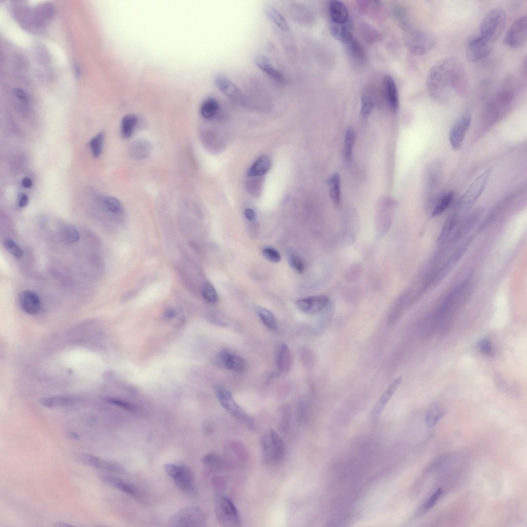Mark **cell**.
<instances>
[{
    "label": "cell",
    "mask_w": 527,
    "mask_h": 527,
    "mask_svg": "<svg viewBox=\"0 0 527 527\" xmlns=\"http://www.w3.org/2000/svg\"><path fill=\"white\" fill-rule=\"evenodd\" d=\"M427 87L431 98L438 103L448 102L453 94L465 97L468 81L462 63L453 57L440 60L429 73Z\"/></svg>",
    "instance_id": "obj_1"
},
{
    "label": "cell",
    "mask_w": 527,
    "mask_h": 527,
    "mask_svg": "<svg viewBox=\"0 0 527 527\" xmlns=\"http://www.w3.org/2000/svg\"><path fill=\"white\" fill-rule=\"evenodd\" d=\"M506 22V13L501 7L493 8L483 18L480 24V35L495 43L502 32Z\"/></svg>",
    "instance_id": "obj_2"
},
{
    "label": "cell",
    "mask_w": 527,
    "mask_h": 527,
    "mask_svg": "<svg viewBox=\"0 0 527 527\" xmlns=\"http://www.w3.org/2000/svg\"><path fill=\"white\" fill-rule=\"evenodd\" d=\"M260 448L264 461L268 464L280 461L284 453V445L278 434L273 429L265 432L260 438Z\"/></svg>",
    "instance_id": "obj_3"
},
{
    "label": "cell",
    "mask_w": 527,
    "mask_h": 527,
    "mask_svg": "<svg viewBox=\"0 0 527 527\" xmlns=\"http://www.w3.org/2000/svg\"><path fill=\"white\" fill-rule=\"evenodd\" d=\"M215 513L218 523L225 527H236L240 523L239 512L227 496L217 495L215 498Z\"/></svg>",
    "instance_id": "obj_4"
},
{
    "label": "cell",
    "mask_w": 527,
    "mask_h": 527,
    "mask_svg": "<svg viewBox=\"0 0 527 527\" xmlns=\"http://www.w3.org/2000/svg\"><path fill=\"white\" fill-rule=\"evenodd\" d=\"M206 516L200 507L189 506L183 508L172 515L168 521L169 526H204L206 523Z\"/></svg>",
    "instance_id": "obj_5"
},
{
    "label": "cell",
    "mask_w": 527,
    "mask_h": 527,
    "mask_svg": "<svg viewBox=\"0 0 527 527\" xmlns=\"http://www.w3.org/2000/svg\"><path fill=\"white\" fill-rule=\"evenodd\" d=\"M490 172V168L486 169L470 183L459 200L461 210H468L476 203L487 185Z\"/></svg>",
    "instance_id": "obj_6"
},
{
    "label": "cell",
    "mask_w": 527,
    "mask_h": 527,
    "mask_svg": "<svg viewBox=\"0 0 527 527\" xmlns=\"http://www.w3.org/2000/svg\"><path fill=\"white\" fill-rule=\"evenodd\" d=\"M406 44L415 55H423L431 50L436 43L434 37L427 32L410 28L406 31Z\"/></svg>",
    "instance_id": "obj_7"
},
{
    "label": "cell",
    "mask_w": 527,
    "mask_h": 527,
    "mask_svg": "<svg viewBox=\"0 0 527 527\" xmlns=\"http://www.w3.org/2000/svg\"><path fill=\"white\" fill-rule=\"evenodd\" d=\"M215 390L218 400L221 406L232 416L244 423L250 429H252L254 427L252 419L236 402L231 393L221 387H216Z\"/></svg>",
    "instance_id": "obj_8"
},
{
    "label": "cell",
    "mask_w": 527,
    "mask_h": 527,
    "mask_svg": "<svg viewBox=\"0 0 527 527\" xmlns=\"http://www.w3.org/2000/svg\"><path fill=\"white\" fill-rule=\"evenodd\" d=\"M515 97L516 93L513 89L506 88L501 90L487 103L485 113L493 118L502 115L511 108Z\"/></svg>",
    "instance_id": "obj_9"
},
{
    "label": "cell",
    "mask_w": 527,
    "mask_h": 527,
    "mask_svg": "<svg viewBox=\"0 0 527 527\" xmlns=\"http://www.w3.org/2000/svg\"><path fill=\"white\" fill-rule=\"evenodd\" d=\"M166 473L181 490L189 491L195 486V476L191 469L183 465L168 463L164 465Z\"/></svg>",
    "instance_id": "obj_10"
},
{
    "label": "cell",
    "mask_w": 527,
    "mask_h": 527,
    "mask_svg": "<svg viewBox=\"0 0 527 527\" xmlns=\"http://www.w3.org/2000/svg\"><path fill=\"white\" fill-rule=\"evenodd\" d=\"M494 44L480 34L470 38L466 47L467 60L476 62L486 57L493 50Z\"/></svg>",
    "instance_id": "obj_11"
},
{
    "label": "cell",
    "mask_w": 527,
    "mask_h": 527,
    "mask_svg": "<svg viewBox=\"0 0 527 527\" xmlns=\"http://www.w3.org/2000/svg\"><path fill=\"white\" fill-rule=\"evenodd\" d=\"M527 21L526 15L517 19L505 33L503 42L513 48H518L525 42L526 39Z\"/></svg>",
    "instance_id": "obj_12"
},
{
    "label": "cell",
    "mask_w": 527,
    "mask_h": 527,
    "mask_svg": "<svg viewBox=\"0 0 527 527\" xmlns=\"http://www.w3.org/2000/svg\"><path fill=\"white\" fill-rule=\"evenodd\" d=\"M471 116L469 112H465L456 121L449 133V142L452 148L458 150L462 146L465 136L470 127Z\"/></svg>",
    "instance_id": "obj_13"
},
{
    "label": "cell",
    "mask_w": 527,
    "mask_h": 527,
    "mask_svg": "<svg viewBox=\"0 0 527 527\" xmlns=\"http://www.w3.org/2000/svg\"><path fill=\"white\" fill-rule=\"evenodd\" d=\"M472 240V237H469L456 249L434 276L433 279L434 284L438 283L455 267L456 263L466 252Z\"/></svg>",
    "instance_id": "obj_14"
},
{
    "label": "cell",
    "mask_w": 527,
    "mask_h": 527,
    "mask_svg": "<svg viewBox=\"0 0 527 527\" xmlns=\"http://www.w3.org/2000/svg\"><path fill=\"white\" fill-rule=\"evenodd\" d=\"M215 361L220 367L237 372H243L247 368L246 362L242 358L226 350L217 355Z\"/></svg>",
    "instance_id": "obj_15"
},
{
    "label": "cell",
    "mask_w": 527,
    "mask_h": 527,
    "mask_svg": "<svg viewBox=\"0 0 527 527\" xmlns=\"http://www.w3.org/2000/svg\"><path fill=\"white\" fill-rule=\"evenodd\" d=\"M78 460L84 464L95 468L115 473H124V468L116 462L106 461L89 454H81Z\"/></svg>",
    "instance_id": "obj_16"
},
{
    "label": "cell",
    "mask_w": 527,
    "mask_h": 527,
    "mask_svg": "<svg viewBox=\"0 0 527 527\" xmlns=\"http://www.w3.org/2000/svg\"><path fill=\"white\" fill-rule=\"evenodd\" d=\"M329 302V300L327 296L319 295L300 299L296 304L301 311L307 313L314 314L323 310L327 306Z\"/></svg>",
    "instance_id": "obj_17"
},
{
    "label": "cell",
    "mask_w": 527,
    "mask_h": 527,
    "mask_svg": "<svg viewBox=\"0 0 527 527\" xmlns=\"http://www.w3.org/2000/svg\"><path fill=\"white\" fill-rule=\"evenodd\" d=\"M80 400L78 396L72 394L52 395L40 399V403L48 408H60L69 407Z\"/></svg>",
    "instance_id": "obj_18"
},
{
    "label": "cell",
    "mask_w": 527,
    "mask_h": 527,
    "mask_svg": "<svg viewBox=\"0 0 527 527\" xmlns=\"http://www.w3.org/2000/svg\"><path fill=\"white\" fill-rule=\"evenodd\" d=\"M19 302L22 309L30 314H37L41 309V301L34 292L26 290L19 295Z\"/></svg>",
    "instance_id": "obj_19"
},
{
    "label": "cell",
    "mask_w": 527,
    "mask_h": 527,
    "mask_svg": "<svg viewBox=\"0 0 527 527\" xmlns=\"http://www.w3.org/2000/svg\"><path fill=\"white\" fill-rule=\"evenodd\" d=\"M401 381L402 376H400L391 382L373 409V414L374 416L377 417L380 415L389 400L397 390Z\"/></svg>",
    "instance_id": "obj_20"
},
{
    "label": "cell",
    "mask_w": 527,
    "mask_h": 527,
    "mask_svg": "<svg viewBox=\"0 0 527 527\" xmlns=\"http://www.w3.org/2000/svg\"><path fill=\"white\" fill-rule=\"evenodd\" d=\"M100 478L108 485L118 489L128 495L134 497L139 496V492L135 486L127 483L118 477L108 475H101L100 476Z\"/></svg>",
    "instance_id": "obj_21"
},
{
    "label": "cell",
    "mask_w": 527,
    "mask_h": 527,
    "mask_svg": "<svg viewBox=\"0 0 527 527\" xmlns=\"http://www.w3.org/2000/svg\"><path fill=\"white\" fill-rule=\"evenodd\" d=\"M330 21L345 24L348 21V12L345 4L339 1H331L328 5Z\"/></svg>",
    "instance_id": "obj_22"
},
{
    "label": "cell",
    "mask_w": 527,
    "mask_h": 527,
    "mask_svg": "<svg viewBox=\"0 0 527 527\" xmlns=\"http://www.w3.org/2000/svg\"><path fill=\"white\" fill-rule=\"evenodd\" d=\"M275 361L279 372L287 373L289 371L292 364V355L290 349L285 344L281 343L277 346Z\"/></svg>",
    "instance_id": "obj_23"
},
{
    "label": "cell",
    "mask_w": 527,
    "mask_h": 527,
    "mask_svg": "<svg viewBox=\"0 0 527 527\" xmlns=\"http://www.w3.org/2000/svg\"><path fill=\"white\" fill-rule=\"evenodd\" d=\"M442 165L438 161L430 162L424 171V181L428 189L434 188L438 183L441 174Z\"/></svg>",
    "instance_id": "obj_24"
},
{
    "label": "cell",
    "mask_w": 527,
    "mask_h": 527,
    "mask_svg": "<svg viewBox=\"0 0 527 527\" xmlns=\"http://www.w3.org/2000/svg\"><path fill=\"white\" fill-rule=\"evenodd\" d=\"M215 83L217 88L226 96L233 99L241 97L239 88L225 76L217 75L215 77Z\"/></svg>",
    "instance_id": "obj_25"
},
{
    "label": "cell",
    "mask_w": 527,
    "mask_h": 527,
    "mask_svg": "<svg viewBox=\"0 0 527 527\" xmlns=\"http://www.w3.org/2000/svg\"><path fill=\"white\" fill-rule=\"evenodd\" d=\"M255 62L257 66L271 78L279 82L284 81L283 74L273 66L267 57L258 55L256 57Z\"/></svg>",
    "instance_id": "obj_26"
},
{
    "label": "cell",
    "mask_w": 527,
    "mask_h": 527,
    "mask_svg": "<svg viewBox=\"0 0 527 527\" xmlns=\"http://www.w3.org/2000/svg\"><path fill=\"white\" fill-rule=\"evenodd\" d=\"M383 83L387 102L391 109L396 111L399 107V99L395 82L391 77L386 76Z\"/></svg>",
    "instance_id": "obj_27"
},
{
    "label": "cell",
    "mask_w": 527,
    "mask_h": 527,
    "mask_svg": "<svg viewBox=\"0 0 527 527\" xmlns=\"http://www.w3.org/2000/svg\"><path fill=\"white\" fill-rule=\"evenodd\" d=\"M130 156L135 160H143L148 157L151 151L150 144L144 140L134 142L129 148Z\"/></svg>",
    "instance_id": "obj_28"
},
{
    "label": "cell",
    "mask_w": 527,
    "mask_h": 527,
    "mask_svg": "<svg viewBox=\"0 0 527 527\" xmlns=\"http://www.w3.org/2000/svg\"><path fill=\"white\" fill-rule=\"evenodd\" d=\"M329 30L333 38L344 44H346L353 37L348 22L345 24H337L331 21Z\"/></svg>",
    "instance_id": "obj_29"
},
{
    "label": "cell",
    "mask_w": 527,
    "mask_h": 527,
    "mask_svg": "<svg viewBox=\"0 0 527 527\" xmlns=\"http://www.w3.org/2000/svg\"><path fill=\"white\" fill-rule=\"evenodd\" d=\"M327 184L330 198L335 205L341 201V179L338 173L332 174L328 179Z\"/></svg>",
    "instance_id": "obj_30"
},
{
    "label": "cell",
    "mask_w": 527,
    "mask_h": 527,
    "mask_svg": "<svg viewBox=\"0 0 527 527\" xmlns=\"http://www.w3.org/2000/svg\"><path fill=\"white\" fill-rule=\"evenodd\" d=\"M265 11L268 17L279 29L285 32H287L290 30V27L287 20L274 7L271 6H267L265 8Z\"/></svg>",
    "instance_id": "obj_31"
},
{
    "label": "cell",
    "mask_w": 527,
    "mask_h": 527,
    "mask_svg": "<svg viewBox=\"0 0 527 527\" xmlns=\"http://www.w3.org/2000/svg\"><path fill=\"white\" fill-rule=\"evenodd\" d=\"M345 44L352 60L357 64H362L365 61V54L359 42L353 37Z\"/></svg>",
    "instance_id": "obj_32"
},
{
    "label": "cell",
    "mask_w": 527,
    "mask_h": 527,
    "mask_svg": "<svg viewBox=\"0 0 527 527\" xmlns=\"http://www.w3.org/2000/svg\"><path fill=\"white\" fill-rule=\"evenodd\" d=\"M270 161L266 156L258 157L248 170L247 174L250 177H259L265 174L270 167Z\"/></svg>",
    "instance_id": "obj_33"
},
{
    "label": "cell",
    "mask_w": 527,
    "mask_h": 527,
    "mask_svg": "<svg viewBox=\"0 0 527 527\" xmlns=\"http://www.w3.org/2000/svg\"><path fill=\"white\" fill-rule=\"evenodd\" d=\"M438 320L435 313L428 317L423 322L420 328V335L425 339H429L438 330Z\"/></svg>",
    "instance_id": "obj_34"
},
{
    "label": "cell",
    "mask_w": 527,
    "mask_h": 527,
    "mask_svg": "<svg viewBox=\"0 0 527 527\" xmlns=\"http://www.w3.org/2000/svg\"><path fill=\"white\" fill-rule=\"evenodd\" d=\"M458 219L456 215H452L448 218L437 240L438 245H443L446 243L452 234L458 222Z\"/></svg>",
    "instance_id": "obj_35"
},
{
    "label": "cell",
    "mask_w": 527,
    "mask_h": 527,
    "mask_svg": "<svg viewBox=\"0 0 527 527\" xmlns=\"http://www.w3.org/2000/svg\"><path fill=\"white\" fill-rule=\"evenodd\" d=\"M454 198V193L450 191L443 194L438 199L432 212V217L442 214L449 206Z\"/></svg>",
    "instance_id": "obj_36"
},
{
    "label": "cell",
    "mask_w": 527,
    "mask_h": 527,
    "mask_svg": "<svg viewBox=\"0 0 527 527\" xmlns=\"http://www.w3.org/2000/svg\"><path fill=\"white\" fill-rule=\"evenodd\" d=\"M219 105L214 98L209 97L206 99L201 105L200 112L201 115L206 119L213 117L217 113Z\"/></svg>",
    "instance_id": "obj_37"
},
{
    "label": "cell",
    "mask_w": 527,
    "mask_h": 527,
    "mask_svg": "<svg viewBox=\"0 0 527 527\" xmlns=\"http://www.w3.org/2000/svg\"><path fill=\"white\" fill-rule=\"evenodd\" d=\"M138 121L137 117L134 114H127L122 119L121 132L123 137H130Z\"/></svg>",
    "instance_id": "obj_38"
},
{
    "label": "cell",
    "mask_w": 527,
    "mask_h": 527,
    "mask_svg": "<svg viewBox=\"0 0 527 527\" xmlns=\"http://www.w3.org/2000/svg\"><path fill=\"white\" fill-rule=\"evenodd\" d=\"M355 139L354 130L352 128H348L345 133L344 138V154L347 160H350L353 155Z\"/></svg>",
    "instance_id": "obj_39"
},
{
    "label": "cell",
    "mask_w": 527,
    "mask_h": 527,
    "mask_svg": "<svg viewBox=\"0 0 527 527\" xmlns=\"http://www.w3.org/2000/svg\"><path fill=\"white\" fill-rule=\"evenodd\" d=\"M257 313L265 326L270 330H274L276 327V321L272 312L267 309L258 307L256 310Z\"/></svg>",
    "instance_id": "obj_40"
},
{
    "label": "cell",
    "mask_w": 527,
    "mask_h": 527,
    "mask_svg": "<svg viewBox=\"0 0 527 527\" xmlns=\"http://www.w3.org/2000/svg\"><path fill=\"white\" fill-rule=\"evenodd\" d=\"M60 231L62 238L68 243H75L79 240V232L72 225L66 224L62 227Z\"/></svg>",
    "instance_id": "obj_41"
},
{
    "label": "cell",
    "mask_w": 527,
    "mask_h": 527,
    "mask_svg": "<svg viewBox=\"0 0 527 527\" xmlns=\"http://www.w3.org/2000/svg\"><path fill=\"white\" fill-rule=\"evenodd\" d=\"M104 208L114 214L119 215L123 213V208L120 202L112 196L105 197L103 199Z\"/></svg>",
    "instance_id": "obj_42"
},
{
    "label": "cell",
    "mask_w": 527,
    "mask_h": 527,
    "mask_svg": "<svg viewBox=\"0 0 527 527\" xmlns=\"http://www.w3.org/2000/svg\"><path fill=\"white\" fill-rule=\"evenodd\" d=\"M104 139V133L100 132L92 138L90 142V147L93 156L95 157L99 156L102 152Z\"/></svg>",
    "instance_id": "obj_43"
},
{
    "label": "cell",
    "mask_w": 527,
    "mask_h": 527,
    "mask_svg": "<svg viewBox=\"0 0 527 527\" xmlns=\"http://www.w3.org/2000/svg\"><path fill=\"white\" fill-rule=\"evenodd\" d=\"M444 411L438 406H433L427 412L426 422L429 427L434 426L443 416Z\"/></svg>",
    "instance_id": "obj_44"
},
{
    "label": "cell",
    "mask_w": 527,
    "mask_h": 527,
    "mask_svg": "<svg viewBox=\"0 0 527 527\" xmlns=\"http://www.w3.org/2000/svg\"><path fill=\"white\" fill-rule=\"evenodd\" d=\"M201 293L203 297L208 302L216 303L218 301V295L214 286L209 283L203 284Z\"/></svg>",
    "instance_id": "obj_45"
},
{
    "label": "cell",
    "mask_w": 527,
    "mask_h": 527,
    "mask_svg": "<svg viewBox=\"0 0 527 527\" xmlns=\"http://www.w3.org/2000/svg\"><path fill=\"white\" fill-rule=\"evenodd\" d=\"M374 108V103L371 98L363 95L361 97V106L360 115L363 119L367 118L372 113Z\"/></svg>",
    "instance_id": "obj_46"
},
{
    "label": "cell",
    "mask_w": 527,
    "mask_h": 527,
    "mask_svg": "<svg viewBox=\"0 0 527 527\" xmlns=\"http://www.w3.org/2000/svg\"><path fill=\"white\" fill-rule=\"evenodd\" d=\"M443 493L441 488L437 489L421 506L418 512V515L425 514L435 504Z\"/></svg>",
    "instance_id": "obj_47"
},
{
    "label": "cell",
    "mask_w": 527,
    "mask_h": 527,
    "mask_svg": "<svg viewBox=\"0 0 527 527\" xmlns=\"http://www.w3.org/2000/svg\"><path fill=\"white\" fill-rule=\"evenodd\" d=\"M4 245L7 251L13 256L20 258L23 255L22 248L13 240L7 238L4 240Z\"/></svg>",
    "instance_id": "obj_48"
},
{
    "label": "cell",
    "mask_w": 527,
    "mask_h": 527,
    "mask_svg": "<svg viewBox=\"0 0 527 527\" xmlns=\"http://www.w3.org/2000/svg\"><path fill=\"white\" fill-rule=\"evenodd\" d=\"M361 33L363 37L368 42H373L376 41L378 38L377 32L368 24H362Z\"/></svg>",
    "instance_id": "obj_49"
},
{
    "label": "cell",
    "mask_w": 527,
    "mask_h": 527,
    "mask_svg": "<svg viewBox=\"0 0 527 527\" xmlns=\"http://www.w3.org/2000/svg\"><path fill=\"white\" fill-rule=\"evenodd\" d=\"M495 380L498 388L502 391L510 393L513 392H514V393L516 392L517 387L515 384H512L511 387V385L510 386L506 380L502 376L498 375L496 377Z\"/></svg>",
    "instance_id": "obj_50"
},
{
    "label": "cell",
    "mask_w": 527,
    "mask_h": 527,
    "mask_svg": "<svg viewBox=\"0 0 527 527\" xmlns=\"http://www.w3.org/2000/svg\"><path fill=\"white\" fill-rule=\"evenodd\" d=\"M105 400L111 404L118 406L120 408L123 409L126 411L133 412L135 410V408L130 403H129L127 402H125L116 398H114L113 397H106Z\"/></svg>",
    "instance_id": "obj_51"
},
{
    "label": "cell",
    "mask_w": 527,
    "mask_h": 527,
    "mask_svg": "<svg viewBox=\"0 0 527 527\" xmlns=\"http://www.w3.org/2000/svg\"><path fill=\"white\" fill-rule=\"evenodd\" d=\"M289 260L291 266L298 272L302 273L304 270V264L301 258L293 253H290Z\"/></svg>",
    "instance_id": "obj_52"
},
{
    "label": "cell",
    "mask_w": 527,
    "mask_h": 527,
    "mask_svg": "<svg viewBox=\"0 0 527 527\" xmlns=\"http://www.w3.org/2000/svg\"><path fill=\"white\" fill-rule=\"evenodd\" d=\"M478 347L480 352L486 356H491L494 353V349L490 341L487 339H482L478 343Z\"/></svg>",
    "instance_id": "obj_53"
},
{
    "label": "cell",
    "mask_w": 527,
    "mask_h": 527,
    "mask_svg": "<svg viewBox=\"0 0 527 527\" xmlns=\"http://www.w3.org/2000/svg\"><path fill=\"white\" fill-rule=\"evenodd\" d=\"M264 256L269 261L278 262L280 260V255L276 250L270 248H265L262 250Z\"/></svg>",
    "instance_id": "obj_54"
},
{
    "label": "cell",
    "mask_w": 527,
    "mask_h": 527,
    "mask_svg": "<svg viewBox=\"0 0 527 527\" xmlns=\"http://www.w3.org/2000/svg\"><path fill=\"white\" fill-rule=\"evenodd\" d=\"M202 462L206 465L212 467H217L220 464L218 456L214 453H210L204 456L202 459Z\"/></svg>",
    "instance_id": "obj_55"
},
{
    "label": "cell",
    "mask_w": 527,
    "mask_h": 527,
    "mask_svg": "<svg viewBox=\"0 0 527 527\" xmlns=\"http://www.w3.org/2000/svg\"><path fill=\"white\" fill-rule=\"evenodd\" d=\"M178 310L173 307L167 308L164 312V317L167 320H171L175 318L178 314Z\"/></svg>",
    "instance_id": "obj_56"
},
{
    "label": "cell",
    "mask_w": 527,
    "mask_h": 527,
    "mask_svg": "<svg viewBox=\"0 0 527 527\" xmlns=\"http://www.w3.org/2000/svg\"><path fill=\"white\" fill-rule=\"evenodd\" d=\"M28 203V197L25 194H22L19 200V206L20 207H25Z\"/></svg>",
    "instance_id": "obj_57"
},
{
    "label": "cell",
    "mask_w": 527,
    "mask_h": 527,
    "mask_svg": "<svg viewBox=\"0 0 527 527\" xmlns=\"http://www.w3.org/2000/svg\"><path fill=\"white\" fill-rule=\"evenodd\" d=\"M15 95L19 99L24 101L26 102L28 100L27 95L23 90L21 89H16L15 91Z\"/></svg>",
    "instance_id": "obj_58"
},
{
    "label": "cell",
    "mask_w": 527,
    "mask_h": 527,
    "mask_svg": "<svg viewBox=\"0 0 527 527\" xmlns=\"http://www.w3.org/2000/svg\"><path fill=\"white\" fill-rule=\"evenodd\" d=\"M244 215L250 220H253L255 218V213L251 208H247L244 211Z\"/></svg>",
    "instance_id": "obj_59"
},
{
    "label": "cell",
    "mask_w": 527,
    "mask_h": 527,
    "mask_svg": "<svg viewBox=\"0 0 527 527\" xmlns=\"http://www.w3.org/2000/svg\"><path fill=\"white\" fill-rule=\"evenodd\" d=\"M22 184L23 187L29 188L32 185L31 179L28 177H24L22 180Z\"/></svg>",
    "instance_id": "obj_60"
},
{
    "label": "cell",
    "mask_w": 527,
    "mask_h": 527,
    "mask_svg": "<svg viewBox=\"0 0 527 527\" xmlns=\"http://www.w3.org/2000/svg\"><path fill=\"white\" fill-rule=\"evenodd\" d=\"M75 74H76V75H77V76L78 77H79V75H80L81 74V71H80V70L79 68L78 67H77V66H76V67H75Z\"/></svg>",
    "instance_id": "obj_61"
}]
</instances>
